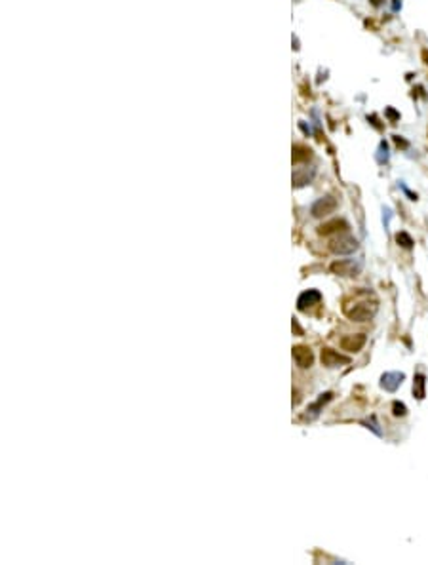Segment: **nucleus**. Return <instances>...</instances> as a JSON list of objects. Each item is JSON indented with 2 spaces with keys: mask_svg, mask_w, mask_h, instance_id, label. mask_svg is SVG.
I'll return each mask as SVG.
<instances>
[{
  "mask_svg": "<svg viewBox=\"0 0 428 565\" xmlns=\"http://www.w3.org/2000/svg\"><path fill=\"white\" fill-rule=\"evenodd\" d=\"M344 314L352 322H367L377 314V303L375 301H362L352 307H344Z\"/></svg>",
  "mask_w": 428,
  "mask_h": 565,
  "instance_id": "obj_1",
  "label": "nucleus"
},
{
  "mask_svg": "<svg viewBox=\"0 0 428 565\" xmlns=\"http://www.w3.org/2000/svg\"><path fill=\"white\" fill-rule=\"evenodd\" d=\"M329 249L337 255H350L358 249V240L348 234H342L329 242Z\"/></svg>",
  "mask_w": 428,
  "mask_h": 565,
  "instance_id": "obj_2",
  "label": "nucleus"
},
{
  "mask_svg": "<svg viewBox=\"0 0 428 565\" xmlns=\"http://www.w3.org/2000/svg\"><path fill=\"white\" fill-rule=\"evenodd\" d=\"M329 268H331V272L339 274V276H356V274L360 272L362 265H360V263H354L352 259H344V261L333 263Z\"/></svg>",
  "mask_w": 428,
  "mask_h": 565,
  "instance_id": "obj_3",
  "label": "nucleus"
},
{
  "mask_svg": "<svg viewBox=\"0 0 428 565\" xmlns=\"http://www.w3.org/2000/svg\"><path fill=\"white\" fill-rule=\"evenodd\" d=\"M293 360H295V363L299 365L301 369H307V367H311L312 362H314V354H312V350L309 348V346H305V344H297V346H293Z\"/></svg>",
  "mask_w": 428,
  "mask_h": 565,
  "instance_id": "obj_4",
  "label": "nucleus"
},
{
  "mask_svg": "<svg viewBox=\"0 0 428 565\" xmlns=\"http://www.w3.org/2000/svg\"><path fill=\"white\" fill-rule=\"evenodd\" d=\"M335 208H337V200H335L333 196H323L318 202H314L311 212L314 217H325V215L333 214Z\"/></svg>",
  "mask_w": 428,
  "mask_h": 565,
  "instance_id": "obj_5",
  "label": "nucleus"
},
{
  "mask_svg": "<svg viewBox=\"0 0 428 565\" xmlns=\"http://www.w3.org/2000/svg\"><path fill=\"white\" fill-rule=\"evenodd\" d=\"M320 360H321V365H325V367H337V365H341V363L350 362L348 356H342V354H339V352L333 350V348H323L320 354Z\"/></svg>",
  "mask_w": 428,
  "mask_h": 565,
  "instance_id": "obj_6",
  "label": "nucleus"
},
{
  "mask_svg": "<svg viewBox=\"0 0 428 565\" xmlns=\"http://www.w3.org/2000/svg\"><path fill=\"white\" fill-rule=\"evenodd\" d=\"M404 379H406V375L402 373V371H386V373L381 377V386H383L385 390H388V392H396L398 388H400V384L404 383Z\"/></svg>",
  "mask_w": 428,
  "mask_h": 565,
  "instance_id": "obj_7",
  "label": "nucleus"
},
{
  "mask_svg": "<svg viewBox=\"0 0 428 565\" xmlns=\"http://www.w3.org/2000/svg\"><path fill=\"white\" fill-rule=\"evenodd\" d=\"M365 341H367V337H365L364 333L346 335V337H342V339H341V346H342V350L358 352V350H362V348H364Z\"/></svg>",
  "mask_w": 428,
  "mask_h": 565,
  "instance_id": "obj_8",
  "label": "nucleus"
},
{
  "mask_svg": "<svg viewBox=\"0 0 428 565\" xmlns=\"http://www.w3.org/2000/svg\"><path fill=\"white\" fill-rule=\"evenodd\" d=\"M320 301H321V293L318 289H307V291L301 293L299 299H297V309L307 310V309H311V307H314V305H318Z\"/></svg>",
  "mask_w": 428,
  "mask_h": 565,
  "instance_id": "obj_9",
  "label": "nucleus"
},
{
  "mask_svg": "<svg viewBox=\"0 0 428 565\" xmlns=\"http://www.w3.org/2000/svg\"><path fill=\"white\" fill-rule=\"evenodd\" d=\"M348 228V223L342 221V219H333V221H327L323 223L321 226H318V232L321 236H329L333 232H339V230H346Z\"/></svg>",
  "mask_w": 428,
  "mask_h": 565,
  "instance_id": "obj_10",
  "label": "nucleus"
},
{
  "mask_svg": "<svg viewBox=\"0 0 428 565\" xmlns=\"http://www.w3.org/2000/svg\"><path fill=\"white\" fill-rule=\"evenodd\" d=\"M331 398H333L331 392H323V394H320V398H318L314 404L309 405V409H307V419H316V417L320 415L321 407L327 404Z\"/></svg>",
  "mask_w": 428,
  "mask_h": 565,
  "instance_id": "obj_11",
  "label": "nucleus"
},
{
  "mask_svg": "<svg viewBox=\"0 0 428 565\" xmlns=\"http://www.w3.org/2000/svg\"><path fill=\"white\" fill-rule=\"evenodd\" d=\"M413 394L417 400L425 398V375L417 373L415 375V383H413Z\"/></svg>",
  "mask_w": 428,
  "mask_h": 565,
  "instance_id": "obj_12",
  "label": "nucleus"
},
{
  "mask_svg": "<svg viewBox=\"0 0 428 565\" xmlns=\"http://www.w3.org/2000/svg\"><path fill=\"white\" fill-rule=\"evenodd\" d=\"M396 242L402 245V247H406V249L413 247V244H415V242H413V238L407 234V232H398V234H396Z\"/></svg>",
  "mask_w": 428,
  "mask_h": 565,
  "instance_id": "obj_13",
  "label": "nucleus"
},
{
  "mask_svg": "<svg viewBox=\"0 0 428 565\" xmlns=\"http://www.w3.org/2000/svg\"><path fill=\"white\" fill-rule=\"evenodd\" d=\"M392 409H394V415H396V417H404L407 413V407L402 404V402H394Z\"/></svg>",
  "mask_w": 428,
  "mask_h": 565,
  "instance_id": "obj_14",
  "label": "nucleus"
}]
</instances>
